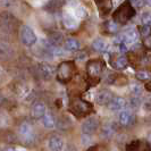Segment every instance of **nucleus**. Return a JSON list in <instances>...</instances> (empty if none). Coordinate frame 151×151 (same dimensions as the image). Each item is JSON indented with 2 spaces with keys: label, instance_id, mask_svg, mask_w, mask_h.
<instances>
[{
  "label": "nucleus",
  "instance_id": "f257e3e1",
  "mask_svg": "<svg viewBox=\"0 0 151 151\" xmlns=\"http://www.w3.org/2000/svg\"><path fill=\"white\" fill-rule=\"evenodd\" d=\"M135 15L134 7L131 5V2H125L122 6L116 9L113 14V21L117 24H125L131 21Z\"/></svg>",
  "mask_w": 151,
  "mask_h": 151
},
{
  "label": "nucleus",
  "instance_id": "f03ea898",
  "mask_svg": "<svg viewBox=\"0 0 151 151\" xmlns=\"http://www.w3.org/2000/svg\"><path fill=\"white\" fill-rule=\"evenodd\" d=\"M69 111L76 117H85L92 113V105L81 98H74L69 102Z\"/></svg>",
  "mask_w": 151,
  "mask_h": 151
},
{
  "label": "nucleus",
  "instance_id": "7ed1b4c3",
  "mask_svg": "<svg viewBox=\"0 0 151 151\" xmlns=\"http://www.w3.org/2000/svg\"><path fill=\"white\" fill-rule=\"evenodd\" d=\"M75 74V65L73 61H63L56 70V75L59 82L67 83Z\"/></svg>",
  "mask_w": 151,
  "mask_h": 151
},
{
  "label": "nucleus",
  "instance_id": "20e7f679",
  "mask_svg": "<svg viewBox=\"0 0 151 151\" xmlns=\"http://www.w3.org/2000/svg\"><path fill=\"white\" fill-rule=\"evenodd\" d=\"M104 72V63L100 59H92L86 64L88 76L93 81H99L100 76Z\"/></svg>",
  "mask_w": 151,
  "mask_h": 151
},
{
  "label": "nucleus",
  "instance_id": "39448f33",
  "mask_svg": "<svg viewBox=\"0 0 151 151\" xmlns=\"http://www.w3.org/2000/svg\"><path fill=\"white\" fill-rule=\"evenodd\" d=\"M19 38L21 41L24 45L26 47H32L33 45H35L37 42V34L35 32L31 29L27 25H23L19 30Z\"/></svg>",
  "mask_w": 151,
  "mask_h": 151
},
{
  "label": "nucleus",
  "instance_id": "423d86ee",
  "mask_svg": "<svg viewBox=\"0 0 151 151\" xmlns=\"http://www.w3.org/2000/svg\"><path fill=\"white\" fill-rule=\"evenodd\" d=\"M19 136L24 143H32L35 140V133L30 123L24 122L19 126Z\"/></svg>",
  "mask_w": 151,
  "mask_h": 151
},
{
  "label": "nucleus",
  "instance_id": "0eeeda50",
  "mask_svg": "<svg viewBox=\"0 0 151 151\" xmlns=\"http://www.w3.org/2000/svg\"><path fill=\"white\" fill-rule=\"evenodd\" d=\"M99 126V119L97 117H89L82 123L81 131L84 135H92L96 133Z\"/></svg>",
  "mask_w": 151,
  "mask_h": 151
},
{
  "label": "nucleus",
  "instance_id": "6e6552de",
  "mask_svg": "<svg viewBox=\"0 0 151 151\" xmlns=\"http://www.w3.org/2000/svg\"><path fill=\"white\" fill-rule=\"evenodd\" d=\"M126 151H151V145L145 140H134L126 145Z\"/></svg>",
  "mask_w": 151,
  "mask_h": 151
},
{
  "label": "nucleus",
  "instance_id": "1a4fd4ad",
  "mask_svg": "<svg viewBox=\"0 0 151 151\" xmlns=\"http://www.w3.org/2000/svg\"><path fill=\"white\" fill-rule=\"evenodd\" d=\"M122 38V43L126 45H131L133 43H135L139 39V32L134 29H129L127 30L123 35H121Z\"/></svg>",
  "mask_w": 151,
  "mask_h": 151
},
{
  "label": "nucleus",
  "instance_id": "9d476101",
  "mask_svg": "<svg viewBox=\"0 0 151 151\" xmlns=\"http://www.w3.org/2000/svg\"><path fill=\"white\" fill-rule=\"evenodd\" d=\"M48 148L50 151H63L64 149V141L60 136L52 135L48 140Z\"/></svg>",
  "mask_w": 151,
  "mask_h": 151
},
{
  "label": "nucleus",
  "instance_id": "9b49d317",
  "mask_svg": "<svg viewBox=\"0 0 151 151\" xmlns=\"http://www.w3.org/2000/svg\"><path fill=\"white\" fill-rule=\"evenodd\" d=\"M114 99L113 92H110L109 90H102L98 93L97 97V102L100 106H107L110 104V101Z\"/></svg>",
  "mask_w": 151,
  "mask_h": 151
},
{
  "label": "nucleus",
  "instance_id": "f8f14e48",
  "mask_svg": "<svg viewBox=\"0 0 151 151\" xmlns=\"http://www.w3.org/2000/svg\"><path fill=\"white\" fill-rule=\"evenodd\" d=\"M63 23L67 29H76L78 25V21L76 19L74 14L69 13V12H64L63 14Z\"/></svg>",
  "mask_w": 151,
  "mask_h": 151
},
{
  "label": "nucleus",
  "instance_id": "ddd939ff",
  "mask_svg": "<svg viewBox=\"0 0 151 151\" xmlns=\"http://www.w3.org/2000/svg\"><path fill=\"white\" fill-rule=\"evenodd\" d=\"M38 72L43 80H50L53 76L55 69L52 66H50L48 64H40L38 66Z\"/></svg>",
  "mask_w": 151,
  "mask_h": 151
},
{
  "label": "nucleus",
  "instance_id": "4468645a",
  "mask_svg": "<svg viewBox=\"0 0 151 151\" xmlns=\"http://www.w3.org/2000/svg\"><path fill=\"white\" fill-rule=\"evenodd\" d=\"M14 55L13 48L9 43L5 41H0V59H10Z\"/></svg>",
  "mask_w": 151,
  "mask_h": 151
},
{
  "label": "nucleus",
  "instance_id": "2eb2a0df",
  "mask_svg": "<svg viewBox=\"0 0 151 151\" xmlns=\"http://www.w3.org/2000/svg\"><path fill=\"white\" fill-rule=\"evenodd\" d=\"M45 114V105L42 102H35L31 108V116L33 118H42Z\"/></svg>",
  "mask_w": 151,
  "mask_h": 151
},
{
  "label": "nucleus",
  "instance_id": "dca6fc26",
  "mask_svg": "<svg viewBox=\"0 0 151 151\" xmlns=\"http://www.w3.org/2000/svg\"><path fill=\"white\" fill-rule=\"evenodd\" d=\"M96 5L98 7L99 14L102 16L108 15V13L113 8V2L110 0H100V1H96Z\"/></svg>",
  "mask_w": 151,
  "mask_h": 151
},
{
  "label": "nucleus",
  "instance_id": "f3484780",
  "mask_svg": "<svg viewBox=\"0 0 151 151\" xmlns=\"http://www.w3.org/2000/svg\"><path fill=\"white\" fill-rule=\"evenodd\" d=\"M116 131H117L116 124L113 123V122H109V123H106V124L102 126V129H101V135L104 136V137L109 139V137H111V136L115 135Z\"/></svg>",
  "mask_w": 151,
  "mask_h": 151
},
{
  "label": "nucleus",
  "instance_id": "a211bd4d",
  "mask_svg": "<svg viewBox=\"0 0 151 151\" xmlns=\"http://www.w3.org/2000/svg\"><path fill=\"white\" fill-rule=\"evenodd\" d=\"M108 106H109V109L113 110V111H119V110H123L126 107V102L121 97H116L110 101V104Z\"/></svg>",
  "mask_w": 151,
  "mask_h": 151
},
{
  "label": "nucleus",
  "instance_id": "6ab92c4d",
  "mask_svg": "<svg viewBox=\"0 0 151 151\" xmlns=\"http://www.w3.org/2000/svg\"><path fill=\"white\" fill-rule=\"evenodd\" d=\"M133 119H134V117H133V114L131 113L129 110H123L121 114H119V123H121V125L123 126H129L131 125L132 123H133Z\"/></svg>",
  "mask_w": 151,
  "mask_h": 151
},
{
  "label": "nucleus",
  "instance_id": "aec40b11",
  "mask_svg": "<svg viewBox=\"0 0 151 151\" xmlns=\"http://www.w3.org/2000/svg\"><path fill=\"white\" fill-rule=\"evenodd\" d=\"M80 42L76 40V39H73V38H69L67 39L65 42H64V49L68 51V52H73V51H77L78 49H80Z\"/></svg>",
  "mask_w": 151,
  "mask_h": 151
},
{
  "label": "nucleus",
  "instance_id": "412c9836",
  "mask_svg": "<svg viewBox=\"0 0 151 151\" xmlns=\"http://www.w3.org/2000/svg\"><path fill=\"white\" fill-rule=\"evenodd\" d=\"M92 48L96 51H98V52H104V51H106V49L108 48V45H107V42L104 39L98 38L92 42Z\"/></svg>",
  "mask_w": 151,
  "mask_h": 151
},
{
  "label": "nucleus",
  "instance_id": "4be33fe9",
  "mask_svg": "<svg viewBox=\"0 0 151 151\" xmlns=\"http://www.w3.org/2000/svg\"><path fill=\"white\" fill-rule=\"evenodd\" d=\"M127 65H129V59H127V57H125V56H119V57L116 58V60L113 63V66L116 68V69H118V70L125 69V68L127 67Z\"/></svg>",
  "mask_w": 151,
  "mask_h": 151
},
{
  "label": "nucleus",
  "instance_id": "5701e85b",
  "mask_svg": "<svg viewBox=\"0 0 151 151\" xmlns=\"http://www.w3.org/2000/svg\"><path fill=\"white\" fill-rule=\"evenodd\" d=\"M42 124L45 129H53L56 126V118L51 114H45L42 117Z\"/></svg>",
  "mask_w": 151,
  "mask_h": 151
},
{
  "label": "nucleus",
  "instance_id": "b1692460",
  "mask_svg": "<svg viewBox=\"0 0 151 151\" xmlns=\"http://www.w3.org/2000/svg\"><path fill=\"white\" fill-rule=\"evenodd\" d=\"M61 41H63V37L59 33H53L49 37L48 43L51 48H58L59 45H61Z\"/></svg>",
  "mask_w": 151,
  "mask_h": 151
},
{
  "label": "nucleus",
  "instance_id": "393cba45",
  "mask_svg": "<svg viewBox=\"0 0 151 151\" xmlns=\"http://www.w3.org/2000/svg\"><path fill=\"white\" fill-rule=\"evenodd\" d=\"M119 29V26H118V24L117 23H115L113 19H110V21H107V23L105 24V30H106L107 33H110V34H115L117 31Z\"/></svg>",
  "mask_w": 151,
  "mask_h": 151
},
{
  "label": "nucleus",
  "instance_id": "a878e982",
  "mask_svg": "<svg viewBox=\"0 0 151 151\" xmlns=\"http://www.w3.org/2000/svg\"><path fill=\"white\" fill-rule=\"evenodd\" d=\"M135 76L139 81H142V82L151 80V73L148 72V70H139Z\"/></svg>",
  "mask_w": 151,
  "mask_h": 151
},
{
  "label": "nucleus",
  "instance_id": "bb28decb",
  "mask_svg": "<svg viewBox=\"0 0 151 151\" xmlns=\"http://www.w3.org/2000/svg\"><path fill=\"white\" fill-rule=\"evenodd\" d=\"M74 16L76 17V19H78V18H84V17L86 16V10H85V8L82 7V6H77V7L75 8Z\"/></svg>",
  "mask_w": 151,
  "mask_h": 151
},
{
  "label": "nucleus",
  "instance_id": "cd10ccee",
  "mask_svg": "<svg viewBox=\"0 0 151 151\" xmlns=\"http://www.w3.org/2000/svg\"><path fill=\"white\" fill-rule=\"evenodd\" d=\"M141 22H142V25L144 26H151V13L147 12V13H143L142 14V17H141Z\"/></svg>",
  "mask_w": 151,
  "mask_h": 151
},
{
  "label": "nucleus",
  "instance_id": "c85d7f7f",
  "mask_svg": "<svg viewBox=\"0 0 151 151\" xmlns=\"http://www.w3.org/2000/svg\"><path fill=\"white\" fill-rule=\"evenodd\" d=\"M139 34H140V35H142L143 38L150 37V34H151V27H149V26H144V25L140 26V27H139Z\"/></svg>",
  "mask_w": 151,
  "mask_h": 151
},
{
  "label": "nucleus",
  "instance_id": "c756f323",
  "mask_svg": "<svg viewBox=\"0 0 151 151\" xmlns=\"http://www.w3.org/2000/svg\"><path fill=\"white\" fill-rule=\"evenodd\" d=\"M131 90H132V93L134 94V97H140L142 94V86L139 85V84H132L131 85Z\"/></svg>",
  "mask_w": 151,
  "mask_h": 151
},
{
  "label": "nucleus",
  "instance_id": "7c9ffc66",
  "mask_svg": "<svg viewBox=\"0 0 151 151\" xmlns=\"http://www.w3.org/2000/svg\"><path fill=\"white\" fill-rule=\"evenodd\" d=\"M142 108L145 111H151V96H148L142 101Z\"/></svg>",
  "mask_w": 151,
  "mask_h": 151
},
{
  "label": "nucleus",
  "instance_id": "2f4dec72",
  "mask_svg": "<svg viewBox=\"0 0 151 151\" xmlns=\"http://www.w3.org/2000/svg\"><path fill=\"white\" fill-rule=\"evenodd\" d=\"M131 106H132V108H136V107L140 106V104H141V100H140V98L139 97H133V98L131 99Z\"/></svg>",
  "mask_w": 151,
  "mask_h": 151
},
{
  "label": "nucleus",
  "instance_id": "473e14b6",
  "mask_svg": "<svg viewBox=\"0 0 151 151\" xmlns=\"http://www.w3.org/2000/svg\"><path fill=\"white\" fill-rule=\"evenodd\" d=\"M143 45L147 48V49L151 50V35L150 37H147V38L143 39Z\"/></svg>",
  "mask_w": 151,
  "mask_h": 151
},
{
  "label": "nucleus",
  "instance_id": "72a5a7b5",
  "mask_svg": "<svg viewBox=\"0 0 151 151\" xmlns=\"http://www.w3.org/2000/svg\"><path fill=\"white\" fill-rule=\"evenodd\" d=\"M131 5L134 7V6H136V7H141V6H143V5H145L144 4V1H133V2H131Z\"/></svg>",
  "mask_w": 151,
  "mask_h": 151
},
{
  "label": "nucleus",
  "instance_id": "f704fd0d",
  "mask_svg": "<svg viewBox=\"0 0 151 151\" xmlns=\"http://www.w3.org/2000/svg\"><path fill=\"white\" fill-rule=\"evenodd\" d=\"M144 88H145V90H148L149 92H151V81H149L148 83L145 84V86H144Z\"/></svg>",
  "mask_w": 151,
  "mask_h": 151
},
{
  "label": "nucleus",
  "instance_id": "c9c22d12",
  "mask_svg": "<svg viewBox=\"0 0 151 151\" xmlns=\"http://www.w3.org/2000/svg\"><path fill=\"white\" fill-rule=\"evenodd\" d=\"M2 76H4V72H2V69L0 68V81L2 80Z\"/></svg>",
  "mask_w": 151,
  "mask_h": 151
},
{
  "label": "nucleus",
  "instance_id": "e433bc0d",
  "mask_svg": "<svg viewBox=\"0 0 151 151\" xmlns=\"http://www.w3.org/2000/svg\"><path fill=\"white\" fill-rule=\"evenodd\" d=\"M5 151H17V149H14V148H8Z\"/></svg>",
  "mask_w": 151,
  "mask_h": 151
},
{
  "label": "nucleus",
  "instance_id": "4c0bfd02",
  "mask_svg": "<svg viewBox=\"0 0 151 151\" xmlns=\"http://www.w3.org/2000/svg\"><path fill=\"white\" fill-rule=\"evenodd\" d=\"M2 102H4V97H2V94L0 93V105H1Z\"/></svg>",
  "mask_w": 151,
  "mask_h": 151
},
{
  "label": "nucleus",
  "instance_id": "58836bf2",
  "mask_svg": "<svg viewBox=\"0 0 151 151\" xmlns=\"http://www.w3.org/2000/svg\"><path fill=\"white\" fill-rule=\"evenodd\" d=\"M88 151H99V150L97 149V148H90V149H89Z\"/></svg>",
  "mask_w": 151,
  "mask_h": 151
},
{
  "label": "nucleus",
  "instance_id": "ea45409f",
  "mask_svg": "<svg viewBox=\"0 0 151 151\" xmlns=\"http://www.w3.org/2000/svg\"><path fill=\"white\" fill-rule=\"evenodd\" d=\"M144 4H145V5H149V6H151V1H144Z\"/></svg>",
  "mask_w": 151,
  "mask_h": 151
},
{
  "label": "nucleus",
  "instance_id": "a19ab883",
  "mask_svg": "<svg viewBox=\"0 0 151 151\" xmlns=\"http://www.w3.org/2000/svg\"><path fill=\"white\" fill-rule=\"evenodd\" d=\"M150 145H151V134H150Z\"/></svg>",
  "mask_w": 151,
  "mask_h": 151
}]
</instances>
